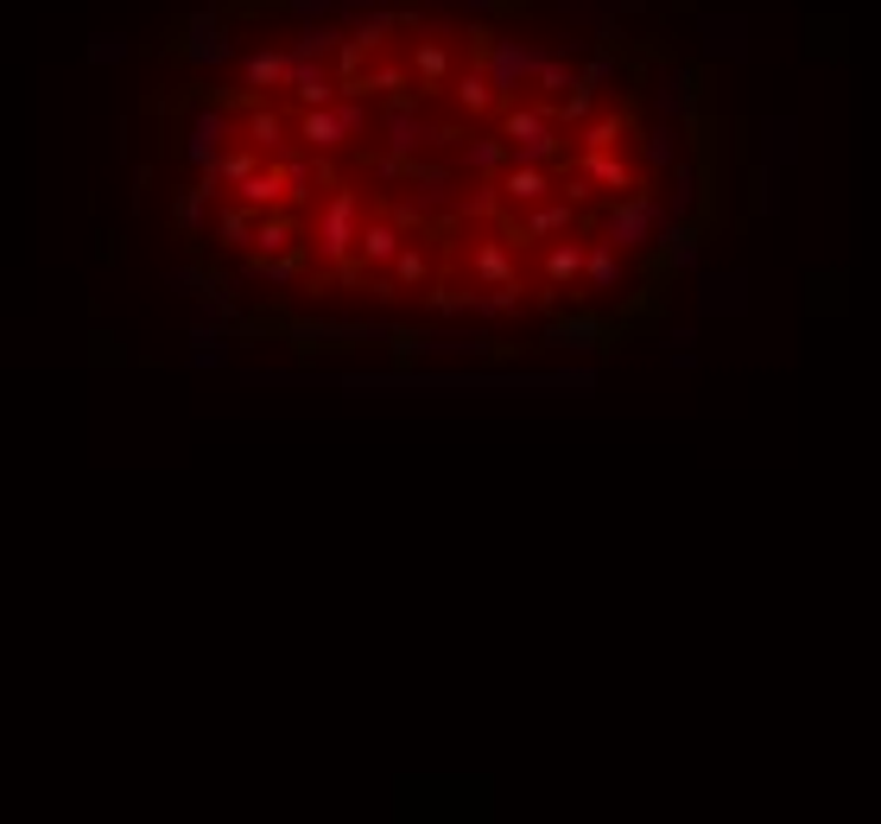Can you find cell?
Here are the masks:
<instances>
[{
    "mask_svg": "<svg viewBox=\"0 0 881 824\" xmlns=\"http://www.w3.org/2000/svg\"><path fill=\"white\" fill-rule=\"evenodd\" d=\"M533 83H539V89H546V96H565V89H571V83H578V71H571V64H565V57H539V71H533Z\"/></svg>",
    "mask_w": 881,
    "mask_h": 824,
    "instance_id": "obj_28",
    "label": "cell"
},
{
    "mask_svg": "<svg viewBox=\"0 0 881 824\" xmlns=\"http://www.w3.org/2000/svg\"><path fill=\"white\" fill-rule=\"evenodd\" d=\"M406 64H375V71H368V64H362V77L350 83V96H406Z\"/></svg>",
    "mask_w": 881,
    "mask_h": 824,
    "instance_id": "obj_21",
    "label": "cell"
},
{
    "mask_svg": "<svg viewBox=\"0 0 881 824\" xmlns=\"http://www.w3.org/2000/svg\"><path fill=\"white\" fill-rule=\"evenodd\" d=\"M279 77H286V52L279 45H260V52L241 57V89H254V96L279 89Z\"/></svg>",
    "mask_w": 881,
    "mask_h": 824,
    "instance_id": "obj_18",
    "label": "cell"
},
{
    "mask_svg": "<svg viewBox=\"0 0 881 824\" xmlns=\"http://www.w3.org/2000/svg\"><path fill=\"white\" fill-rule=\"evenodd\" d=\"M578 285H590V292H615V285H622V248H609V241L583 248V273H578Z\"/></svg>",
    "mask_w": 881,
    "mask_h": 824,
    "instance_id": "obj_17",
    "label": "cell"
},
{
    "mask_svg": "<svg viewBox=\"0 0 881 824\" xmlns=\"http://www.w3.org/2000/svg\"><path fill=\"white\" fill-rule=\"evenodd\" d=\"M228 140H235V115H228L223 102H203L197 115H191L184 153H191V165H216V153H223Z\"/></svg>",
    "mask_w": 881,
    "mask_h": 824,
    "instance_id": "obj_9",
    "label": "cell"
},
{
    "mask_svg": "<svg viewBox=\"0 0 881 824\" xmlns=\"http://www.w3.org/2000/svg\"><path fill=\"white\" fill-rule=\"evenodd\" d=\"M426 305L451 317V311H476V292H456V285H431V292H426Z\"/></svg>",
    "mask_w": 881,
    "mask_h": 824,
    "instance_id": "obj_31",
    "label": "cell"
},
{
    "mask_svg": "<svg viewBox=\"0 0 881 824\" xmlns=\"http://www.w3.org/2000/svg\"><path fill=\"white\" fill-rule=\"evenodd\" d=\"M659 229H666V204H659L654 191H622V197L603 209V241L622 248V254H628V248H647Z\"/></svg>",
    "mask_w": 881,
    "mask_h": 824,
    "instance_id": "obj_2",
    "label": "cell"
},
{
    "mask_svg": "<svg viewBox=\"0 0 881 824\" xmlns=\"http://www.w3.org/2000/svg\"><path fill=\"white\" fill-rule=\"evenodd\" d=\"M470 267H476L482 285H520V248L507 235H482L470 248Z\"/></svg>",
    "mask_w": 881,
    "mask_h": 824,
    "instance_id": "obj_11",
    "label": "cell"
},
{
    "mask_svg": "<svg viewBox=\"0 0 881 824\" xmlns=\"http://www.w3.org/2000/svg\"><path fill=\"white\" fill-rule=\"evenodd\" d=\"M622 133H628V115H622V108H609V115H597V121H583V128H578V147H583V153H597V147H622Z\"/></svg>",
    "mask_w": 881,
    "mask_h": 824,
    "instance_id": "obj_22",
    "label": "cell"
},
{
    "mask_svg": "<svg viewBox=\"0 0 881 824\" xmlns=\"http://www.w3.org/2000/svg\"><path fill=\"white\" fill-rule=\"evenodd\" d=\"M336 45H343V39H336L330 26H304V32H299V45H292V57H330Z\"/></svg>",
    "mask_w": 881,
    "mask_h": 824,
    "instance_id": "obj_30",
    "label": "cell"
},
{
    "mask_svg": "<svg viewBox=\"0 0 881 824\" xmlns=\"http://www.w3.org/2000/svg\"><path fill=\"white\" fill-rule=\"evenodd\" d=\"M355 229H362V191L336 184V191H330V204L318 209V260L350 267V260H355Z\"/></svg>",
    "mask_w": 881,
    "mask_h": 824,
    "instance_id": "obj_3",
    "label": "cell"
},
{
    "mask_svg": "<svg viewBox=\"0 0 881 824\" xmlns=\"http://www.w3.org/2000/svg\"><path fill=\"white\" fill-rule=\"evenodd\" d=\"M394 280H380V299H394V292H412V285L431 280V254L419 248V241H400V254H394V267H387Z\"/></svg>",
    "mask_w": 881,
    "mask_h": 824,
    "instance_id": "obj_15",
    "label": "cell"
},
{
    "mask_svg": "<svg viewBox=\"0 0 881 824\" xmlns=\"http://www.w3.org/2000/svg\"><path fill=\"white\" fill-rule=\"evenodd\" d=\"M659 254H666V267H691V260H698V235L685 229H659Z\"/></svg>",
    "mask_w": 881,
    "mask_h": 824,
    "instance_id": "obj_27",
    "label": "cell"
},
{
    "mask_svg": "<svg viewBox=\"0 0 881 824\" xmlns=\"http://www.w3.org/2000/svg\"><path fill=\"white\" fill-rule=\"evenodd\" d=\"M647 165H673V133H647Z\"/></svg>",
    "mask_w": 881,
    "mask_h": 824,
    "instance_id": "obj_33",
    "label": "cell"
},
{
    "mask_svg": "<svg viewBox=\"0 0 881 824\" xmlns=\"http://www.w3.org/2000/svg\"><path fill=\"white\" fill-rule=\"evenodd\" d=\"M597 324L590 317H565V324H552V343H571V349H597Z\"/></svg>",
    "mask_w": 881,
    "mask_h": 824,
    "instance_id": "obj_29",
    "label": "cell"
},
{
    "mask_svg": "<svg viewBox=\"0 0 881 824\" xmlns=\"http://www.w3.org/2000/svg\"><path fill=\"white\" fill-rule=\"evenodd\" d=\"M273 165H279V184H286V204L304 209V204H311V184L324 178V165H311V159H286V153H273Z\"/></svg>",
    "mask_w": 881,
    "mask_h": 824,
    "instance_id": "obj_20",
    "label": "cell"
},
{
    "mask_svg": "<svg viewBox=\"0 0 881 824\" xmlns=\"http://www.w3.org/2000/svg\"><path fill=\"white\" fill-rule=\"evenodd\" d=\"M299 235H304L299 209H292V204H273V209H260V216H254V241H248V254H286V248H292Z\"/></svg>",
    "mask_w": 881,
    "mask_h": 824,
    "instance_id": "obj_12",
    "label": "cell"
},
{
    "mask_svg": "<svg viewBox=\"0 0 881 824\" xmlns=\"http://www.w3.org/2000/svg\"><path fill=\"white\" fill-rule=\"evenodd\" d=\"M228 191H235V204H248L254 216H260V209H273V204H286V184H279V165H273V159H267V165H254L248 178L228 184Z\"/></svg>",
    "mask_w": 881,
    "mask_h": 824,
    "instance_id": "obj_14",
    "label": "cell"
},
{
    "mask_svg": "<svg viewBox=\"0 0 881 824\" xmlns=\"http://www.w3.org/2000/svg\"><path fill=\"white\" fill-rule=\"evenodd\" d=\"M400 223L394 216H362V229H355V267H375V273H387L394 267V254H400Z\"/></svg>",
    "mask_w": 881,
    "mask_h": 824,
    "instance_id": "obj_10",
    "label": "cell"
},
{
    "mask_svg": "<svg viewBox=\"0 0 881 824\" xmlns=\"http://www.w3.org/2000/svg\"><path fill=\"white\" fill-rule=\"evenodd\" d=\"M507 159H514V153H507L502 133H482V140H470V147H463V165H470V172H482V178H495Z\"/></svg>",
    "mask_w": 881,
    "mask_h": 824,
    "instance_id": "obj_23",
    "label": "cell"
},
{
    "mask_svg": "<svg viewBox=\"0 0 881 824\" xmlns=\"http://www.w3.org/2000/svg\"><path fill=\"white\" fill-rule=\"evenodd\" d=\"M578 273H583V241H571V235H552V248H546V285H558V292H578Z\"/></svg>",
    "mask_w": 881,
    "mask_h": 824,
    "instance_id": "obj_16",
    "label": "cell"
},
{
    "mask_svg": "<svg viewBox=\"0 0 881 824\" xmlns=\"http://www.w3.org/2000/svg\"><path fill=\"white\" fill-rule=\"evenodd\" d=\"M539 57L546 52H527V45H514V39H495L488 52H482V71H488V83H495V96H520V83L539 71Z\"/></svg>",
    "mask_w": 881,
    "mask_h": 824,
    "instance_id": "obj_8",
    "label": "cell"
},
{
    "mask_svg": "<svg viewBox=\"0 0 881 824\" xmlns=\"http://www.w3.org/2000/svg\"><path fill=\"white\" fill-rule=\"evenodd\" d=\"M406 77H412V89L419 96H438V89H451L456 77V52L444 32H426L419 45H412V57H406Z\"/></svg>",
    "mask_w": 881,
    "mask_h": 824,
    "instance_id": "obj_5",
    "label": "cell"
},
{
    "mask_svg": "<svg viewBox=\"0 0 881 824\" xmlns=\"http://www.w3.org/2000/svg\"><path fill=\"white\" fill-rule=\"evenodd\" d=\"M235 140H248V147H260V153L273 159V153H286V147H292V115L254 96V102L235 115Z\"/></svg>",
    "mask_w": 881,
    "mask_h": 824,
    "instance_id": "obj_6",
    "label": "cell"
},
{
    "mask_svg": "<svg viewBox=\"0 0 881 824\" xmlns=\"http://www.w3.org/2000/svg\"><path fill=\"white\" fill-rule=\"evenodd\" d=\"M292 115V140L304 153H336L343 140L368 133V108L362 102H324V108H286Z\"/></svg>",
    "mask_w": 881,
    "mask_h": 824,
    "instance_id": "obj_1",
    "label": "cell"
},
{
    "mask_svg": "<svg viewBox=\"0 0 881 824\" xmlns=\"http://www.w3.org/2000/svg\"><path fill=\"white\" fill-rule=\"evenodd\" d=\"M279 89H286V108H324V102H336V77H330L318 57H292V52H286V77H279Z\"/></svg>",
    "mask_w": 881,
    "mask_h": 824,
    "instance_id": "obj_7",
    "label": "cell"
},
{
    "mask_svg": "<svg viewBox=\"0 0 881 824\" xmlns=\"http://www.w3.org/2000/svg\"><path fill=\"white\" fill-rule=\"evenodd\" d=\"M615 71H622V64H615V57L603 52V57H590V64L578 71V83H583V89H597V96H603L609 83H615Z\"/></svg>",
    "mask_w": 881,
    "mask_h": 824,
    "instance_id": "obj_32",
    "label": "cell"
},
{
    "mask_svg": "<svg viewBox=\"0 0 881 824\" xmlns=\"http://www.w3.org/2000/svg\"><path fill=\"white\" fill-rule=\"evenodd\" d=\"M578 172L590 184H603V191H634V165L622 159V147H597V153H583Z\"/></svg>",
    "mask_w": 881,
    "mask_h": 824,
    "instance_id": "obj_13",
    "label": "cell"
},
{
    "mask_svg": "<svg viewBox=\"0 0 881 824\" xmlns=\"http://www.w3.org/2000/svg\"><path fill=\"white\" fill-rule=\"evenodd\" d=\"M451 96H456V108H463L470 121L502 102V96H495V83H488V71H456V77H451Z\"/></svg>",
    "mask_w": 881,
    "mask_h": 824,
    "instance_id": "obj_19",
    "label": "cell"
},
{
    "mask_svg": "<svg viewBox=\"0 0 881 824\" xmlns=\"http://www.w3.org/2000/svg\"><path fill=\"white\" fill-rule=\"evenodd\" d=\"M571 229H578V204H571V197H539V204H527V216H514L502 235L514 248H527V241H552V235H571Z\"/></svg>",
    "mask_w": 881,
    "mask_h": 824,
    "instance_id": "obj_4",
    "label": "cell"
},
{
    "mask_svg": "<svg viewBox=\"0 0 881 824\" xmlns=\"http://www.w3.org/2000/svg\"><path fill=\"white\" fill-rule=\"evenodd\" d=\"M203 209H209V197H203V184H191V191H178V197H172V223L184 235H197L203 229Z\"/></svg>",
    "mask_w": 881,
    "mask_h": 824,
    "instance_id": "obj_26",
    "label": "cell"
},
{
    "mask_svg": "<svg viewBox=\"0 0 881 824\" xmlns=\"http://www.w3.org/2000/svg\"><path fill=\"white\" fill-rule=\"evenodd\" d=\"M216 241L248 254V241H254V209H248V204H228L223 216H216Z\"/></svg>",
    "mask_w": 881,
    "mask_h": 824,
    "instance_id": "obj_25",
    "label": "cell"
},
{
    "mask_svg": "<svg viewBox=\"0 0 881 824\" xmlns=\"http://www.w3.org/2000/svg\"><path fill=\"white\" fill-rule=\"evenodd\" d=\"M184 52L191 57H228L223 32H216V13H197V20L184 26Z\"/></svg>",
    "mask_w": 881,
    "mask_h": 824,
    "instance_id": "obj_24",
    "label": "cell"
}]
</instances>
